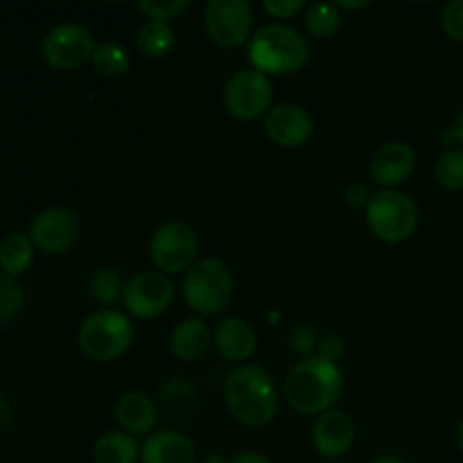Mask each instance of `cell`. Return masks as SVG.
<instances>
[{
    "label": "cell",
    "instance_id": "obj_1",
    "mask_svg": "<svg viewBox=\"0 0 463 463\" xmlns=\"http://www.w3.org/2000/svg\"><path fill=\"white\" fill-rule=\"evenodd\" d=\"M344 373L335 362L319 355L303 357L289 369L283 383L288 405L301 416H321L342 398Z\"/></svg>",
    "mask_w": 463,
    "mask_h": 463
},
{
    "label": "cell",
    "instance_id": "obj_42",
    "mask_svg": "<svg viewBox=\"0 0 463 463\" xmlns=\"http://www.w3.org/2000/svg\"><path fill=\"white\" fill-rule=\"evenodd\" d=\"M328 463H346V461H342V459H339V461H328Z\"/></svg>",
    "mask_w": 463,
    "mask_h": 463
},
{
    "label": "cell",
    "instance_id": "obj_41",
    "mask_svg": "<svg viewBox=\"0 0 463 463\" xmlns=\"http://www.w3.org/2000/svg\"><path fill=\"white\" fill-rule=\"evenodd\" d=\"M457 446H459V450L463 452V423L457 428Z\"/></svg>",
    "mask_w": 463,
    "mask_h": 463
},
{
    "label": "cell",
    "instance_id": "obj_37",
    "mask_svg": "<svg viewBox=\"0 0 463 463\" xmlns=\"http://www.w3.org/2000/svg\"><path fill=\"white\" fill-rule=\"evenodd\" d=\"M14 411H12V405H9L7 396L5 393H0V428H5V425L12 420Z\"/></svg>",
    "mask_w": 463,
    "mask_h": 463
},
{
    "label": "cell",
    "instance_id": "obj_11",
    "mask_svg": "<svg viewBox=\"0 0 463 463\" xmlns=\"http://www.w3.org/2000/svg\"><path fill=\"white\" fill-rule=\"evenodd\" d=\"M175 285L161 271H140L125 285L122 303L127 312L138 319H154L170 307Z\"/></svg>",
    "mask_w": 463,
    "mask_h": 463
},
{
    "label": "cell",
    "instance_id": "obj_10",
    "mask_svg": "<svg viewBox=\"0 0 463 463\" xmlns=\"http://www.w3.org/2000/svg\"><path fill=\"white\" fill-rule=\"evenodd\" d=\"M95 39L90 30L75 23H63L52 27L41 41V54L45 63L57 71H75L90 61L95 54Z\"/></svg>",
    "mask_w": 463,
    "mask_h": 463
},
{
    "label": "cell",
    "instance_id": "obj_2",
    "mask_svg": "<svg viewBox=\"0 0 463 463\" xmlns=\"http://www.w3.org/2000/svg\"><path fill=\"white\" fill-rule=\"evenodd\" d=\"M224 398L233 419L247 428L269 425L279 411V392L274 380L258 364L238 366L226 378Z\"/></svg>",
    "mask_w": 463,
    "mask_h": 463
},
{
    "label": "cell",
    "instance_id": "obj_26",
    "mask_svg": "<svg viewBox=\"0 0 463 463\" xmlns=\"http://www.w3.org/2000/svg\"><path fill=\"white\" fill-rule=\"evenodd\" d=\"M342 25V12L337 5L317 3L306 14V30L315 39H328Z\"/></svg>",
    "mask_w": 463,
    "mask_h": 463
},
{
    "label": "cell",
    "instance_id": "obj_38",
    "mask_svg": "<svg viewBox=\"0 0 463 463\" xmlns=\"http://www.w3.org/2000/svg\"><path fill=\"white\" fill-rule=\"evenodd\" d=\"M337 7L339 12H344V9H364L369 7V3H366V0H362V3H344V0H339Z\"/></svg>",
    "mask_w": 463,
    "mask_h": 463
},
{
    "label": "cell",
    "instance_id": "obj_33",
    "mask_svg": "<svg viewBox=\"0 0 463 463\" xmlns=\"http://www.w3.org/2000/svg\"><path fill=\"white\" fill-rule=\"evenodd\" d=\"M342 355H344V339L337 337V335H326V337L319 342V357L337 364V360Z\"/></svg>",
    "mask_w": 463,
    "mask_h": 463
},
{
    "label": "cell",
    "instance_id": "obj_12",
    "mask_svg": "<svg viewBox=\"0 0 463 463\" xmlns=\"http://www.w3.org/2000/svg\"><path fill=\"white\" fill-rule=\"evenodd\" d=\"M27 235L39 251L48 253V256H59L77 242L80 220L71 208H45L32 220Z\"/></svg>",
    "mask_w": 463,
    "mask_h": 463
},
{
    "label": "cell",
    "instance_id": "obj_16",
    "mask_svg": "<svg viewBox=\"0 0 463 463\" xmlns=\"http://www.w3.org/2000/svg\"><path fill=\"white\" fill-rule=\"evenodd\" d=\"M113 414H116L122 432L131 434V437H145V434L149 437L156 428L158 407L147 393L127 392L118 398Z\"/></svg>",
    "mask_w": 463,
    "mask_h": 463
},
{
    "label": "cell",
    "instance_id": "obj_20",
    "mask_svg": "<svg viewBox=\"0 0 463 463\" xmlns=\"http://www.w3.org/2000/svg\"><path fill=\"white\" fill-rule=\"evenodd\" d=\"M140 459V446L136 437L127 432H107L95 441L93 461L95 463H136Z\"/></svg>",
    "mask_w": 463,
    "mask_h": 463
},
{
    "label": "cell",
    "instance_id": "obj_6",
    "mask_svg": "<svg viewBox=\"0 0 463 463\" xmlns=\"http://www.w3.org/2000/svg\"><path fill=\"white\" fill-rule=\"evenodd\" d=\"M366 222L371 233L389 244L410 240L419 229V208L410 194L396 188H383L371 194L366 206Z\"/></svg>",
    "mask_w": 463,
    "mask_h": 463
},
{
    "label": "cell",
    "instance_id": "obj_17",
    "mask_svg": "<svg viewBox=\"0 0 463 463\" xmlns=\"http://www.w3.org/2000/svg\"><path fill=\"white\" fill-rule=\"evenodd\" d=\"M193 441L179 430H161L145 439L140 448V463H194Z\"/></svg>",
    "mask_w": 463,
    "mask_h": 463
},
{
    "label": "cell",
    "instance_id": "obj_21",
    "mask_svg": "<svg viewBox=\"0 0 463 463\" xmlns=\"http://www.w3.org/2000/svg\"><path fill=\"white\" fill-rule=\"evenodd\" d=\"M34 244L30 235L25 233H9L0 242V271L12 279L25 274L34 262Z\"/></svg>",
    "mask_w": 463,
    "mask_h": 463
},
{
    "label": "cell",
    "instance_id": "obj_15",
    "mask_svg": "<svg viewBox=\"0 0 463 463\" xmlns=\"http://www.w3.org/2000/svg\"><path fill=\"white\" fill-rule=\"evenodd\" d=\"M416 167V152L411 145L402 140L383 145L371 161V179L383 188L401 185L411 176Z\"/></svg>",
    "mask_w": 463,
    "mask_h": 463
},
{
    "label": "cell",
    "instance_id": "obj_4",
    "mask_svg": "<svg viewBox=\"0 0 463 463\" xmlns=\"http://www.w3.org/2000/svg\"><path fill=\"white\" fill-rule=\"evenodd\" d=\"M77 342L89 360L113 362L129 351L134 342V328L125 312L102 307L81 321Z\"/></svg>",
    "mask_w": 463,
    "mask_h": 463
},
{
    "label": "cell",
    "instance_id": "obj_32",
    "mask_svg": "<svg viewBox=\"0 0 463 463\" xmlns=\"http://www.w3.org/2000/svg\"><path fill=\"white\" fill-rule=\"evenodd\" d=\"M303 7H306V3H301V0H265L262 3V9L279 21L294 18L303 12Z\"/></svg>",
    "mask_w": 463,
    "mask_h": 463
},
{
    "label": "cell",
    "instance_id": "obj_19",
    "mask_svg": "<svg viewBox=\"0 0 463 463\" xmlns=\"http://www.w3.org/2000/svg\"><path fill=\"white\" fill-rule=\"evenodd\" d=\"M208 344H211V330H208L206 321L199 319V317H190V319L181 321L170 339L172 353L184 362L199 360L206 353Z\"/></svg>",
    "mask_w": 463,
    "mask_h": 463
},
{
    "label": "cell",
    "instance_id": "obj_13",
    "mask_svg": "<svg viewBox=\"0 0 463 463\" xmlns=\"http://www.w3.org/2000/svg\"><path fill=\"white\" fill-rule=\"evenodd\" d=\"M265 134L279 147H301L315 134V120L301 104H276L265 118Z\"/></svg>",
    "mask_w": 463,
    "mask_h": 463
},
{
    "label": "cell",
    "instance_id": "obj_30",
    "mask_svg": "<svg viewBox=\"0 0 463 463\" xmlns=\"http://www.w3.org/2000/svg\"><path fill=\"white\" fill-rule=\"evenodd\" d=\"M441 25L452 41L463 43V0H452L443 7Z\"/></svg>",
    "mask_w": 463,
    "mask_h": 463
},
{
    "label": "cell",
    "instance_id": "obj_5",
    "mask_svg": "<svg viewBox=\"0 0 463 463\" xmlns=\"http://www.w3.org/2000/svg\"><path fill=\"white\" fill-rule=\"evenodd\" d=\"M233 274L222 260L206 258L185 271L184 298L199 317L220 315L233 301Z\"/></svg>",
    "mask_w": 463,
    "mask_h": 463
},
{
    "label": "cell",
    "instance_id": "obj_24",
    "mask_svg": "<svg viewBox=\"0 0 463 463\" xmlns=\"http://www.w3.org/2000/svg\"><path fill=\"white\" fill-rule=\"evenodd\" d=\"M125 280L118 274V269L113 267H99L90 276V297L95 298L102 306H113V303L122 301V294H125Z\"/></svg>",
    "mask_w": 463,
    "mask_h": 463
},
{
    "label": "cell",
    "instance_id": "obj_34",
    "mask_svg": "<svg viewBox=\"0 0 463 463\" xmlns=\"http://www.w3.org/2000/svg\"><path fill=\"white\" fill-rule=\"evenodd\" d=\"M346 202L348 206L353 208H366L371 202V193L366 185H360V184H351L346 188Z\"/></svg>",
    "mask_w": 463,
    "mask_h": 463
},
{
    "label": "cell",
    "instance_id": "obj_31",
    "mask_svg": "<svg viewBox=\"0 0 463 463\" xmlns=\"http://www.w3.org/2000/svg\"><path fill=\"white\" fill-rule=\"evenodd\" d=\"M289 344H292L294 351L307 357H310V353L319 346V342H317V333L310 328V326H297V328L289 333Z\"/></svg>",
    "mask_w": 463,
    "mask_h": 463
},
{
    "label": "cell",
    "instance_id": "obj_14",
    "mask_svg": "<svg viewBox=\"0 0 463 463\" xmlns=\"http://www.w3.org/2000/svg\"><path fill=\"white\" fill-rule=\"evenodd\" d=\"M312 443L317 452L330 461H339L355 443V423L342 410H330L317 419L312 428Z\"/></svg>",
    "mask_w": 463,
    "mask_h": 463
},
{
    "label": "cell",
    "instance_id": "obj_35",
    "mask_svg": "<svg viewBox=\"0 0 463 463\" xmlns=\"http://www.w3.org/2000/svg\"><path fill=\"white\" fill-rule=\"evenodd\" d=\"M441 143L443 145H450V143H461L463 145V111L457 116L455 125L448 127L441 136Z\"/></svg>",
    "mask_w": 463,
    "mask_h": 463
},
{
    "label": "cell",
    "instance_id": "obj_8",
    "mask_svg": "<svg viewBox=\"0 0 463 463\" xmlns=\"http://www.w3.org/2000/svg\"><path fill=\"white\" fill-rule=\"evenodd\" d=\"M208 39L220 48H240L253 27V9L247 0H208L203 7Z\"/></svg>",
    "mask_w": 463,
    "mask_h": 463
},
{
    "label": "cell",
    "instance_id": "obj_18",
    "mask_svg": "<svg viewBox=\"0 0 463 463\" xmlns=\"http://www.w3.org/2000/svg\"><path fill=\"white\" fill-rule=\"evenodd\" d=\"M215 346L220 355L229 362H244L256 353L258 337L251 324L240 317H229L215 328Z\"/></svg>",
    "mask_w": 463,
    "mask_h": 463
},
{
    "label": "cell",
    "instance_id": "obj_28",
    "mask_svg": "<svg viewBox=\"0 0 463 463\" xmlns=\"http://www.w3.org/2000/svg\"><path fill=\"white\" fill-rule=\"evenodd\" d=\"M439 185L446 190L463 188V149H448L439 156L437 167H434Z\"/></svg>",
    "mask_w": 463,
    "mask_h": 463
},
{
    "label": "cell",
    "instance_id": "obj_29",
    "mask_svg": "<svg viewBox=\"0 0 463 463\" xmlns=\"http://www.w3.org/2000/svg\"><path fill=\"white\" fill-rule=\"evenodd\" d=\"M138 9L149 21L170 23L190 9V0H140Z\"/></svg>",
    "mask_w": 463,
    "mask_h": 463
},
{
    "label": "cell",
    "instance_id": "obj_9",
    "mask_svg": "<svg viewBox=\"0 0 463 463\" xmlns=\"http://www.w3.org/2000/svg\"><path fill=\"white\" fill-rule=\"evenodd\" d=\"M271 99H274V86L269 77L253 68L235 72L224 86V107L238 120H258L269 113Z\"/></svg>",
    "mask_w": 463,
    "mask_h": 463
},
{
    "label": "cell",
    "instance_id": "obj_27",
    "mask_svg": "<svg viewBox=\"0 0 463 463\" xmlns=\"http://www.w3.org/2000/svg\"><path fill=\"white\" fill-rule=\"evenodd\" d=\"M25 306V289L21 280L0 271V328L16 321Z\"/></svg>",
    "mask_w": 463,
    "mask_h": 463
},
{
    "label": "cell",
    "instance_id": "obj_36",
    "mask_svg": "<svg viewBox=\"0 0 463 463\" xmlns=\"http://www.w3.org/2000/svg\"><path fill=\"white\" fill-rule=\"evenodd\" d=\"M231 463H271L267 457L258 455V452H238V455L231 459Z\"/></svg>",
    "mask_w": 463,
    "mask_h": 463
},
{
    "label": "cell",
    "instance_id": "obj_25",
    "mask_svg": "<svg viewBox=\"0 0 463 463\" xmlns=\"http://www.w3.org/2000/svg\"><path fill=\"white\" fill-rule=\"evenodd\" d=\"M90 61H93V68L102 77H122L129 72L131 66L129 52L120 43H111V41L99 43Z\"/></svg>",
    "mask_w": 463,
    "mask_h": 463
},
{
    "label": "cell",
    "instance_id": "obj_22",
    "mask_svg": "<svg viewBox=\"0 0 463 463\" xmlns=\"http://www.w3.org/2000/svg\"><path fill=\"white\" fill-rule=\"evenodd\" d=\"M161 410L165 411L167 420H176L179 416L190 414L193 405L197 402V389L184 378H175L158 389Z\"/></svg>",
    "mask_w": 463,
    "mask_h": 463
},
{
    "label": "cell",
    "instance_id": "obj_7",
    "mask_svg": "<svg viewBox=\"0 0 463 463\" xmlns=\"http://www.w3.org/2000/svg\"><path fill=\"white\" fill-rule=\"evenodd\" d=\"M197 233L185 222H165L158 226L149 242V256L161 274H181L194 265L197 258Z\"/></svg>",
    "mask_w": 463,
    "mask_h": 463
},
{
    "label": "cell",
    "instance_id": "obj_23",
    "mask_svg": "<svg viewBox=\"0 0 463 463\" xmlns=\"http://www.w3.org/2000/svg\"><path fill=\"white\" fill-rule=\"evenodd\" d=\"M136 43H138V50L145 57L161 59L170 54V50L175 48V30L170 27V23L147 21L138 30Z\"/></svg>",
    "mask_w": 463,
    "mask_h": 463
},
{
    "label": "cell",
    "instance_id": "obj_3",
    "mask_svg": "<svg viewBox=\"0 0 463 463\" xmlns=\"http://www.w3.org/2000/svg\"><path fill=\"white\" fill-rule=\"evenodd\" d=\"M310 57L306 36L283 23L260 27L249 41V61L262 75H297Z\"/></svg>",
    "mask_w": 463,
    "mask_h": 463
},
{
    "label": "cell",
    "instance_id": "obj_39",
    "mask_svg": "<svg viewBox=\"0 0 463 463\" xmlns=\"http://www.w3.org/2000/svg\"><path fill=\"white\" fill-rule=\"evenodd\" d=\"M371 463H410V461H405L402 457H396V455H383V457H378V459H373Z\"/></svg>",
    "mask_w": 463,
    "mask_h": 463
},
{
    "label": "cell",
    "instance_id": "obj_40",
    "mask_svg": "<svg viewBox=\"0 0 463 463\" xmlns=\"http://www.w3.org/2000/svg\"><path fill=\"white\" fill-rule=\"evenodd\" d=\"M202 463H231V461H226L222 455H211V457H206Z\"/></svg>",
    "mask_w": 463,
    "mask_h": 463
}]
</instances>
